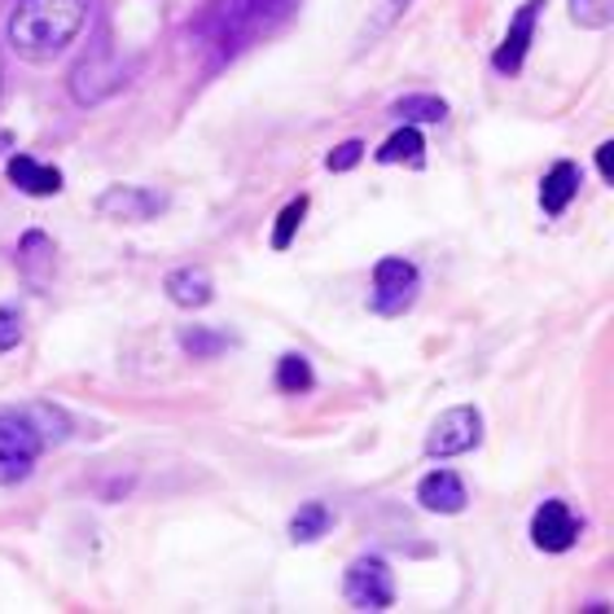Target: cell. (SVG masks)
I'll list each match as a JSON object with an SVG mask.
<instances>
[{"instance_id":"6da1fadb","label":"cell","mask_w":614,"mask_h":614,"mask_svg":"<svg viewBox=\"0 0 614 614\" xmlns=\"http://www.w3.org/2000/svg\"><path fill=\"white\" fill-rule=\"evenodd\" d=\"M88 0H22L9 18V48L22 62H53L66 53V44L84 31Z\"/></svg>"},{"instance_id":"7a4b0ae2","label":"cell","mask_w":614,"mask_h":614,"mask_svg":"<svg viewBox=\"0 0 614 614\" xmlns=\"http://www.w3.org/2000/svg\"><path fill=\"white\" fill-rule=\"evenodd\" d=\"M295 0H220L211 13H207V31L211 40L224 48V53H238L246 44H255L260 35H268L286 13H290Z\"/></svg>"},{"instance_id":"3957f363","label":"cell","mask_w":614,"mask_h":614,"mask_svg":"<svg viewBox=\"0 0 614 614\" xmlns=\"http://www.w3.org/2000/svg\"><path fill=\"white\" fill-rule=\"evenodd\" d=\"M40 452H44V443L31 430V421L18 408L0 413V487H13L22 479H31Z\"/></svg>"},{"instance_id":"277c9868","label":"cell","mask_w":614,"mask_h":614,"mask_svg":"<svg viewBox=\"0 0 614 614\" xmlns=\"http://www.w3.org/2000/svg\"><path fill=\"white\" fill-rule=\"evenodd\" d=\"M483 439V413L461 404V408H448L435 417L430 435H426V457L430 461H448V457H461L470 448H479Z\"/></svg>"},{"instance_id":"5b68a950","label":"cell","mask_w":614,"mask_h":614,"mask_svg":"<svg viewBox=\"0 0 614 614\" xmlns=\"http://www.w3.org/2000/svg\"><path fill=\"white\" fill-rule=\"evenodd\" d=\"M417 290H421V277H417V268L408 260H399V255L377 260V268H373V295H369L373 311L399 316V311H408V307L417 304Z\"/></svg>"},{"instance_id":"8992f818","label":"cell","mask_w":614,"mask_h":614,"mask_svg":"<svg viewBox=\"0 0 614 614\" xmlns=\"http://www.w3.org/2000/svg\"><path fill=\"white\" fill-rule=\"evenodd\" d=\"M342 597H347L355 611H386V606L395 602L391 567H386L382 558H355V562L347 567Z\"/></svg>"},{"instance_id":"52a82bcc","label":"cell","mask_w":614,"mask_h":614,"mask_svg":"<svg viewBox=\"0 0 614 614\" xmlns=\"http://www.w3.org/2000/svg\"><path fill=\"white\" fill-rule=\"evenodd\" d=\"M580 540V518L567 501H545L531 514V545L540 553H567Z\"/></svg>"},{"instance_id":"ba28073f","label":"cell","mask_w":614,"mask_h":614,"mask_svg":"<svg viewBox=\"0 0 614 614\" xmlns=\"http://www.w3.org/2000/svg\"><path fill=\"white\" fill-rule=\"evenodd\" d=\"M163 207H167V198L154 194V189H141V185H110V189L97 198V211H101L106 220H123V224L154 220Z\"/></svg>"},{"instance_id":"9c48e42d","label":"cell","mask_w":614,"mask_h":614,"mask_svg":"<svg viewBox=\"0 0 614 614\" xmlns=\"http://www.w3.org/2000/svg\"><path fill=\"white\" fill-rule=\"evenodd\" d=\"M540 9H545V0H527V4L514 13V22H509V31H505V40H501V48H496V57H492V66H496L501 75L523 70V57H527V48H531Z\"/></svg>"},{"instance_id":"30bf717a","label":"cell","mask_w":614,"mask_h":614,"mask_svg":"<svg viewBox=\"0 0 614 614\" xmlns=\"http://www.w3.org/2000/svg\"><path fill=\"white\" fill-rule=\"evenodd\" d=\"M417 505L426 514H461L470 505V492L461 483V474L452 470H430L421 483H417Z\"/></svg>"},{"instance_id":"8fae6325","label":"cell","mask_w":614,"mask_h":614,"mask_svg":"<svg viewBox=\"0 0 614 614\" xmlns=\"http://www.w3.org/2000/svg\"><path fill=\"white\" fill-rule=\"evenodd\" d=\"M163 290H167L172 304L185 307V311H198V307H207L211 299H216V282H211V273H207V268H194V264L167 273Z\"/></svg>"},{"instance_id":"7c38bea8","label":"cell","mask_w":614,"mask_h":614,"mask_svg":"<svg viewBox=\"0 0 614 614\" xmlns=\"http://www.w3.org/2000/svg\"><path fill=\"white\" fill-rule=\"evenodd\" d=\"M4 172H9L13 189H22V194H31V198H53V194H62V172L48 167V163H40V158H31V154H13Z\"/></svg>"},{"instance_id":"4fadbf2b","label":"cell","mask_w":614,"mask_h":614,"mask_svg":"<svg viewBox=\"0 0 614 614\" xmlns=\"http://www.w3.org/2000/svg\"><path fill=\"white\" fill-rule=\"evenodd\" d=\"M580 194V167L575 163H553V172L540 185V207L545 216H562L571 207V198Z\"/></svg>"},{"instance_id":"5bb4252c","label":"cell","mask_w":614,"mask_h":614,"mask_svg":"<svg viewBox=\"0 0 614 614\" xmlns=\"http://www.w3.org/2000/svg\"><path fill=\"white\" fill-rule=\"evenodd\" d=\"M391 119H399V123H443L448 119V101L443 97H435V92H408V97H399V101H391Z\"/></svg>"},{"instance_id":"9a60e30c","label":"cell","mask_w":614,"mask_h":614,"mask_svg":"<svg viewBox=\"0 0 614 614\" xmlns=\"http://www.w3.org/2000/svg\"><path fill=\"white\" fill-rule=\"evenodd\" d=\"M426 150V141H421V132L413 128V123H404L399 132H391L386 141H382V150H377V163H386V167H395V163H408V167H421V154Z\"/></svg>"},{"instance_id":"2e32d148","label":"cell","mask_w":614,"mask_h":614,"mask_svg":"<svg viewBox=\"0 0 614 614\" xmlns=\"http://www.w3.org/2000/svg\"><path fill=\"white\" fill-rule=\"evenodd\" d=\"M408 4H413V0H373V9H369V22L360 26V40H355V48H360V53H364V48H373V44H377V40H382V35H386V31H391V26H395V22L408 13Z\"/></svg>"},{"instance_id":"e0dca14e","label":"cell","mask_w":614,"mask_h":614,"mask_svg":"<svg viewBox=\"0 0 614 614\" xmlns=\"http://www.w3.org/2000/svg\"><path fill=\"white\" fill-rule=\"evenodd\" d=\"M18 413L31 421V430L40 435V443H44V448H48V443H62V439L70 435L66 413H62V408H53V404H22Z\"/></svg>"},{"instance_id":"ac0fdd59","label":"cell","mask_w":614,"mask_h":614,"mask_svg":"<svg viewBox=\"0 0 614 614\" xmlns=\"http://www.w3.org/2000/svg\"><path fill=\"white\" fill-rule=\"evenodd\" d=\"M329 523H333V514H329L320 501H307L304 509L290 518V540H295V545H316V540L329 531Z\"/></svg>"},{"instance_id":"d6986e66","label":"cell","mask_w":614,"mask_h":614,"mask_svg":"<svg viewBox=\"0 0 614 614\" xmlns=\"http://www.w3.org/2000/svg\"><path fill=\"white\" fill-rule=\"evenodd\" d=\"M180 347H185V355H194V360H216V355L229 347V333L207 329V325H189V329H180Z\"/></svg>"},{"instance_id":"ffe728a7","label":"cell","mask_w":614,"mask_h":614,"mask_svg":"<svg viewBox=\"0 0 614 614\" xmlns=\"http://www.w3.org/2000/svg\"><path fill=\"white\" fill-rule=\"evenodd\" d=\"M311 382H316V373H311L307 355H299V351L282 355V364H277V391L282 395H304V391H311Z\"/></svg>"},{"instance_id":"44dd1931","label":"cell","mask_w":614,"mask_h":614,"mask_svg":"<svg viewBox=\"0 0 614 614\" xmlns=\"http://www.w3.org/2000/svg\"><path fill=\"white\" fill-rule=\"evenodd\" d=\"M571 22L584 31H606L614 22V0H571Z\"/></svg>"},{"instance_id":"7402d4cb","label":"cell","mask_w":614,"mask_h":614,"mask_svg":"<svg viewBox=\"0 0 614 614\" xmlns=\"http://www.w3.org/2000/svg\"><path fill=\"white\" fill-rule=\"evenodd\" d=\"M35 264H53V242L44 238V233H26L22 242H18V268L26 273V277H35ZM40 282V277H35Z\"/></svg>"},{"instance_id":"603a6c76","label":"cell","mask_w":614,"mask_h":614,"mask_svg":"<svg viewBox=\"0 0 614 614\" xmlns=\"http://www.w3.org/2000/svg\"><path fill=\"white\" fill-rule=\"evenodd\" d=\"M304 216H307V198H295V202H286V211L277 216V229H273V251H286V246L295 242V233H299Z\"/></svg>"},{"instance_id":"cb8c5ba5","label":"cell","mask_w":614,"mask_h":614,"mask_svg":"<svg viewBox=\"0 0 614 614\" xmlns=\"http://www.w3.org/2000/svg\"><path fill=\"white\" fill-rule=\"evenodd\" d=\"M360 158H364V145H360V141H342V145L325 158V167H329V172H351Z\"/></svg>"},{"instance_id":"d4e9b609","label":"cell","mask_w":614,"mask_h":614,"mask_svg":"<svg viewBox=\"0 0 614 614\" xmlns=\"http://www.w3.org/2000/svg\"><path fill=\"white\" fill-rule=\"evenodd\" d=\"M22 342V316L13 307H0V351H13Z\"/></svg>"},{"instance_id":"484cf974","label":"cell","mask_w":614,"mask_h":614,"mask_svg":"<svg viewBox=\"0 0 614 614\" xmlns=\"http://www.w3.org/2000/svg\"><path fill=\"white\" fill-rule=\"evenodd\" d=\"M597 172H602V180H611V176H614V145H611V141L597 150Z\"/></svg>"}]
</instances>
